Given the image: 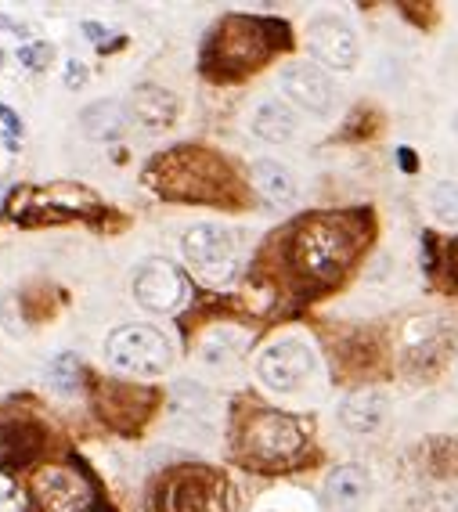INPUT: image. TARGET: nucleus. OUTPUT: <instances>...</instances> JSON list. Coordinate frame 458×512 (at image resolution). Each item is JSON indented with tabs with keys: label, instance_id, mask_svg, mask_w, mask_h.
<instances>
[{
	"label": "nucleus",
	"instance_id": "f257e3e1",
	"mask_svg": "<svg viewBox=\"0 0 458 512\" xmlns=\"http://www.w3.org/2000/svg\"><path fill=\"white\" fill-rule=\"evenodd\" d=\"M361 231L347 217H307L293 231L289 242V264L296 275L311 282H336L354 260Z\"/></svg>",
	"mask_w": 458,
	"mask_h": 512
},
{
	"label": "nucleus",
	"instance_id": "f03ea898",
	"mask_svg": "<svg viewBox=\"0 0 458 512\" xmlns=\"http://www.w3.org/2000/svg\"><path fill=\"white\" fill-rule=\"evenodd\" d=\"M145 184H152L166 199L184 202H224L231 188L228 166L202 148H174L156 156L145 170Z\"/></svg>",
	"mask_w": 458,
	"mask_h": 512
},
{
	"label": "nucleus",
	"instance_id": "7ed1b4c3",
	"mask_svg": "<svg viewBox=\"0 0 458 512\" xmlns=\"http://www.w3.org/2000/svg\"><path fill=\"white\" fill-rule=\"evenodd\" d=\"M275 37H285V29L275 26V22L249 19V15H228L213 29L202 65L213 76H242L249 69L264 65L275 47H282L275 44Z\"/></svg>",
	"mask_w": 458,
	"mask_h": 512
},
{
	"label": "nucleus",
	"instance_id": "20e7f679",
	"mask_svg": "<svg viewBox=\"0 0 458 512\" xmlns=\"http://www.w3.org/2000/svg\"><path fill=\"white\" fill-rule=\"evenodd\" d=\"M181 253L206 285H228L242 271V242L224 224H195L184 231Z\"/></svg>",
	"mask_w": 458,
	"mask_h": 512
},
{
	"label": "nucleus",
	"instance_id": "39448f33",
	"mask_svg": "<svg viewBox=\"0 0 458 512\" xmlns=\"http://www.w3.org/2000/svg\"><path fill=\"white\" fill-rule=\"evenodd\" d=\"M105 357L123 372L163 375L174 361V347L156 325H120L105 339Z\"/></svg>",
	"mask_w": 458,
	"mask_h": 512
},
{
	"label": "nucleus",
	"instance_id": "423d86ee",
	"mask_svg": "<svg viewBox=\"0 0 458 512\" xmlns=\"http://www.w3.org/2000/svg\"><path fill=\"white\" fill-rule=\"evenodd\" d=\"M242 451L253 458L257 466H282L289 458L300 455L303 430L293 415L282 412H257L242 426Z\"/></svg>",
	"mask_w": 458,
	"mask_h": 512
},
{
	"label": "nucleus",
	"instance_id": "0eeeda50",
	"mask_svg": "<svg viewBox=\"0 0 458 512\" xmlns=\"http://www.w3.org/2000/svg\"><path fill=\"white\" fill-rule=\"evenodd\" d=\"M33 498L44 512H98V487L76 466H44L33 476Z\"/></svg>",
	"mask_w": 458,
	"mask_h": 512
},
{
	"label": "nucleus",
	"instance_id": "6e6552de",
	"mask_svg": "<svg viewBox=\"0 0 458 512\" xmlns=\"http://www.w3.org/2000/svg\"><path fill=\"white\" fill-rule=\"evenodd\" d=\"M311 372H314V354L300 339H278V343H271L257 357L260 383L271 386V390H282V394L300 390L311 379Z\"/></svg>",
	"mask_w": 458,
	"mask_h": 512
},
{
	"label": "nucleus",
	"instance_id": "1a4fd4ad",
	"mask_svg": "<svg viewBox=\"0 0 458 512\" xmlns=\"http://www.w3.org/2000/svg\"><path fill=\"white\" fill-rule=\"evenodd\" d=\"M134 300L145 307V311L156 314H174L184 300H188V282L177 271V264L156 256V260H145L134 275Z\"/></svg>",
	"mask_w": 458,
	"mask_h": 512
},
{
	"label": "nucleus",
	"instance_id": "9d476101",
	"mask_svg": "<svg viewBox=\"0 0 458 512\" xmlns=\"http://www.w3.org/2000/svg\"><path fill=\"white\" fill-rule=\"evenodd\" d=\"M278 87H282V94L293 101V105L314 112V116H329L339 101V91H336V83H332V76L321 73L318 65H311V62L285 65L282 73H278Z\"/></svg>",
	"mask_w": 458,
	"mask_h": 512
},
{
	"label": "nucleus",
	"instance_id": "9b49d317",
	"mask_svg": "<svg viewBox=\"0 0 458 512\" xmlns=\"http://www.w3.org/2000/svg\"><path fill=\"white\" fill-rule=\"evenodd\" d=\"M307 51L318 58L325 69H354L358 65V55H361V44H358V33L347 26L343 19H314L307 26Z\"/></svg>",
	"mask_w": 458,
	"mask_h": 512
},
{
	"label": "nucleus",
	"instance_id": "f8f14e48",
	"mask_svg": "<svg viewBox=\"0 0 458 512\" xmlns=\"http://www.w3.org/2000/svg\"><path fill=\"white\" fill-rule=\"evenodd\" d=\"M455 347V329L437 318L415 321L412 329L404 332V368L408 372H430Z\"/></svg>",
	"mask_w": 458,
	"mask_h": 512
},
{
	"label": "nucleus",
	"instance_id": "ddd939ff",
	"mask_svg": "<svg viewBox=\"0 0 458 512\" xmlns=\"http://www.w3.org/2000/svg\"><path fill=\"white\" fill-rule=\"evenodd\" d=\"M210 491H206V473H170L156 487V512H206Z\"/></svg>",
	"mask_w": 458,
	"mask_h": 512
},
{
	"label": "nucleus",
	"instance_id": "4468645a",
	"mask_svg": "<svg viewBox=\"0 0 458 512\" xmlns=\"http://www.w3.org/2000/svg\"><path fill=\"white\" fill-rule=\"evenodd\" d=\"M156 404V394H148L141 386H120V383H105L98 394V412L105 415L116 426H138Z\"/></svg>",
	"mask_w": 458,
	"mask_h": 512
},
{
	"label": "nucleus",
	"instance_id": "2eb2a0df",
	"mask_svg": "<svg viewBox=\"0 0 458 512\" xmlns=\"http://www.w3.org/2000/svg\"><path fill=\"white\" fill-rule=\"evenodd\" d=\"M386 415H390V401L379 390H358V394L343 397L339 404V426L354 437H372L383 430Z\"/></svg>",
	"mask_w": 458,
	"mask_h": 512
},
{
	"label": "nucleus",
	"instance_id": "dca6fc26",
	"mask_svg": "<svg viewBox=\"0 0 458 512\" xmlns=\"http://www.w3.org/2000/svg\"><path fill=\"white\" fill-rule=\"evenodd\" d=\"M181 112V101L177 94H170L166 87H156V83H141L130 94V116L138 119L145 130H166Z\"/></svg>",
	"mask_w": 458,
	"mask_h": 512
},
{
	"label": "nucleus",
	"instance_id": "f3484780",
	"mask_svg": "<svg viewBox=\"0 0 458 512\" xmlns=\"http://www.w3.org/2000/svg\"><path fill=\"white\" fill-rule=\"evenodd\" d=\"M372 491V476L365 466H336L325 480V502L332 512H358Z\"/></svg>",
	"mask_w": 458,
	"mask_h": 512
},
{
	"label": "nucleus",
	"instance_id": "a211bd4d",
	"mask_svg": "<svg viewBox=\"0 0 458 512\" xmlns=\"http://www.w3.org/2000/svg\"><path fill=\"white\" fill-rule=\"evenodd\" d=\"M44 444V430L33 419H11L0 426V462L4 466H26Z\"/></svg>",
	"mask_w": 458,
	"mask_h": 512
},
{
	"label": "nucleus",
	"instance_id": "6ab92c4d",
	"mask_svg": "<svg viewBox=\"0 0 458 512\" xmlns=\"http://www.w3.org/2000/svg\"><path fill=\"white\" fill-rule=\"evenodd\" d=\"M249 130L260 141H267V145H285V141L296 138L300 119H296V112L285 101H264V105H257L253 119H249Z\"/></svg>",
	"mask_w": 458,
	"mask_h": 512
},
{
	"label": "nucleus",
	"instance_id": "aec40b11",
	"mask_svg": "<svg viewBox=\"0 0 458 512\" xmlns=\"http://www.w3.org/2000/svg\"><path fill=\"white\" fill-rule=\"evenodd\" d=\"M253 184H257V192L264 195L271 206H296V199H300V184H296V177L285 170L282 163H275V159H257L253 163Z\"/></svg>",
	"mask_w": 458,
	"mask_h": 512
},
{
	"label": "nucleus",
	"instance_id": "412c9836",
	"mask_svg": "<svg viewBox=\"0 0 458 512\" xmlns=\"http://www.w3.org/2000/svg\"><path fill=\"white\" fill-rule=\"evenodd\" d=\"M127 123H130V112L123 109L120 101H94L91 109H83V116H80L83 134L94 141L120 138L123 130H127Z\"/></svg>",
	"mask_w": 458,
	"mask_h": 512
},
{
	"label": "nucleus",
	"instance_id": "4be33fe9",
	"mask_svg": "<svg viewBox=\"0 0 458 512\" xmlns=\"http://www.w3.org/2000/svg\"><path fill=\"white\" fill-rule=\"evenodd\" d=\"M426 210L440 228H458V184H433L426 192Z\"/></svg>",
	"mask_w": 458,
	"mask_h": 512
},
{
	"label": "nucleus",
	"instance_id": "5701e85b",
	"mask_svg": "<svg viewBox=\"0 0 458 512\" xmlns=\"http://www.w3.org/2000/svg\"><path fill=\"white\" fill-rule=\"evenodd\" d=\"M401 512H458V494L448 487H422L404 502Z\"/></svg>",
	"mask_w": 458,
	"mask_h": 512
},
{
	"label": "nucleus",
	"instance_id": "b1692460",
	"mask_svg": "<svg viewBox=\"0 0 458 512\" xmlns=\"http://www.w3.org/2000/svg\"><path fill=\"white\" fill-rule=\"evenodd\" d=\"M51 55H55V47L44 44V40H33V44L19 47V65H26V69H44V65L51 62Z\"/></svg>",
	"mask_w": 458,
	"mask_h": 512
},
{
	"label": "nucleus",
	"instance_id": "393cba45",
	"mask_svg": "<svg viewBox=\"0 0 458 512\" xmlns=\"http://www.w3.org/2000/svg\"><path fill=\"white\" fill-rule=\"evenodd\" d=\"M76 372H80V357H76V354H62L55 361V383L62 386V390H69V386H73Z\"/></svg>",
	"mask_w": 458,
	"mask_h": 512
},
{
	"label": "nucleus",
	"instance_id": "a878e982",
	"mask_svg": "<svg viewBox=\"0 0 458 512\" xmlns=\"http://www.w3.org/2000/svg\"><path fill=\"white\" fill-rule=\"evenodd\" d=\"M83 83H87V65L83 62H76V58H69V62H65V87H83Z\"/></svg>",
	"mask_w": 458,
	"mask_h": 512
},
{
	"label": "nucleus",
	"instance_id": "bb28decb",
	"mask_svg": "<svg viewBox=\"0 0 458 512\" xmlns=\"http://www.w3.org/2000/svg\"><path fill=\"white\" fill-rule=\"evenodd\" d=\"M0 119H4V123H8V130H11V134H19V130H22L19 116H15V112H11L8 105H0Z\"/></svg>",
	"mask_w": 458,
	"mask_h": 512
},
{
	"label": "nucleus",
	"instance_id": "cd10ccee",
	"mask_svg": "<svg viewBox=\"0 0 458 512\" xmlns=\"http://www.w3.org/2000/svg\"><path fill=\"white\" fill-rule=\"evenodd\" d=\"M83 33H87V37H98V40H105V29H101V26H91V22H87V26H83Z\"/></svg>",
	"mask_w": 458,
	"mask_h": 512
},
{
	"label": "nucleus",
	"instance_id": "c85d7f7f",
	"mask_svg": "<svg viewBox=\"0 0 458 512\" xmlns=\"http://www.w3.org/2000/svg\"><path fill=\"white\" fill-rule=\"evenodd\" d=\"M0 26H4V29H11V33H19V37H22V33H26V29H22L19 22H8V19H4V15H0Z\"/></svg>",
	"mask_w": 458,
	"mask_h": 512
},
{
	"label": "nucleus",
	"instance_id": "c756f323",
	"mask_svg": "<svg viewBox=\"0 0 458 512\" xmlns=\"http://www.w3.org/2000/svg\"><path fill=\"white\" fill-rule=\"evenodd\" d=\"M451 267H455V278H458V246H455V253H451Z\"/></svg>",
	"mask_w": 458,
	"mask_h": 512
},
{
	"label": "nucleus",
	"instance_id": "7c9ffc66",
	"mask_svg": "<svg viewBox=\"0 0 458 512\" xmlns=\"http://www.w3.org/2000/svg\"><path fill=\"white\" fill-rule=\"evenodd\" d=\"M451 130H455V134H458V112H455V119H451Z\"/></svg>",
	"mask_w": 458,
	"mask_h": 512
},
{
	"label": "nucleus",
	"instance_id": "2f4dec72",
	"mask_svg": "<svg viewBox=\"0 0 458 512\" xmlns=\"http://www.w3.org/2000/svg\"><path fill=\"white\" fill-rule=\"evenodd\" d=\"M0 62H4V55H0Z\"/></svg>",
	"mask_w": 458,
	"mask_h": 512
}]
</instances>
